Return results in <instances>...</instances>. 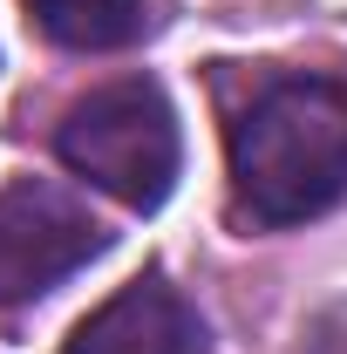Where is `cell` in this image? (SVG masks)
<instances>
[{"instance_id": "6da1fadb", "label": "cell", "mask_w": 347, "mask_h": 354, "mask_svg": "<svg viewBox=\"0 0 347 354\" xmlns=\"http://www.w3.org/2000/svg\"><path fill=\"white\" fill-rule=\"evenodd\" d=\"M245 225H306L347 198V75L293 68L259 82L225 136Z\"/></svg>"}, {"instance_id": "7a4b0ae2", "label": "cell", "mask_w": 347, "mask_h": 354, "mask_svg": "<svg viewBox=\"0 0 347 354\" xmlns=\"http://www.w3.org/2000/svg\"><path fill=\"white\" fill-rule=\"evenodd\" d=\"M55 157L75 177H88L95 191H109L116 205L157 212L177 191V164H184L171 95L150 75H123V82L88 88L55 130Z\"/></svg>"}, {"instance_id": "3957f363", "label": "cell", "mask_w": 347, "mask_h": 354, "mask_svg": "<svg viewBox=\"0 0 347 354\" xmlns=\"http://www.w3.org/2000/svg\"><path fill=\"white\" fill-rule=\"evenodd\" d=\"M102 245L109 232L82 198H68L62 184H41V177H14L0 191V307H28L55 293Z\"/></svg>"}, {"instance_id": "277c9868", "label": "cell", "mask_w": 347, "mask_h": 354, "mask_svg": "<svg viewBox=\"0 0 347 354\" xmlns=\"http://www.w3.org/2000/svg\"><path fill=\"white\" fill-rule=\"evenodd\" d=\"M62 354H212V327L164 272H143L88 313Z\"/></svg>"}, {"instance_id": "5b68a950", "label": "cell", "mask_w": 347, "mask_h": 354, "mask_svg": "<svg viewBox=\"0 0 347 354\" xmlns=\"http://www.w3.org/2000/svg\"><path fill=\"white\" fill-rule=\"evenodd\" d=\"M28 21L55 48L75 55H116L150 35V0H28Z\"/></svg>"}]
</instances>
